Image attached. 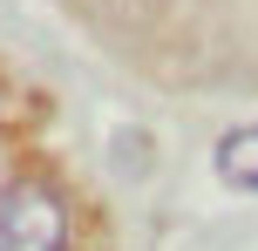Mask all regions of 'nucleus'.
Returning <instances> with one entry per match:
<instances>
[{"label":"nucleus","instance_id":"obj_1","mask_svg":"<svg viewBox=\"0 0 258 251\" xmlns=\"http://www.w3.org/2000/svg\"><path fill=\"white\" fill-rule=\"evenodd\" d=\"M0 251H68V197L41 177L0 190Z\"/></svg>","mask_w":258,"mask_h":251},{"label":"nucleus","instance_id":"obj_2","mask_svg":"<svg viewBox=\"0 0 258 251\" xmlns=\"http://www.w3.org/2000/svg\"><path fill=\"white\" fill-rule=\"evenodd\" d=\"M218 177L231 190H251L258 197V122H245V129H231L218 143Z\"/></svg>","mask_w":258,"mask_h":251}]
</instances>
